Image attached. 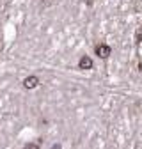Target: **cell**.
Returning a JSON list of instances; mask_svg holds the SVG:
<instances>
[{"label":"cell","instance_id":"1","mask_svg":"<svg viewBox=\"0 0 142 149\" xmlns=\"http://www.w3.org/2000/svg\"><path fill=\"white\" fill-rule=\"evenodd\" d=\"M94 51H96V55L99 57V59H108L110 57V53H112V48H110L108 45H98L96 48H94Z\"/></svg>","mask_w":142,"mask_h":149},{"label":"cell","instance_id":"2","mask_svg":"<svg viewBox=\"0 0 142 149\" xmlns=\"http://www.w3.org/2000/svg\"><path fill=\"white\" fill-rule=\"evenodd\" d=\"M37 85H39V78L36 77V74H30V77H27L23 80V87L25 89H34V87H37Z\"/></svg>","mask_w":142,"mask_h":149},{"label":"cell","instance_id":"3","mask_svg":"<svg viewBox=\"0 0 142 149\" xmlns=\"http://www.w3.org/2000/svg\"><path fill=\"white\" fill-rule=\"evenodd\" d=\"M78 68L80 69H91V68H93V59L84 55L82 59H80V62H78Z\"/></svg>","mask_w":142,"mask_h":149},{"label":"cell","instance_id":"4","mask_svg":"<svg viewBox=\"0 0 142 149\" xmlns=\"http://www.w3.org/2000/svg\"><path fill=\"white\" fill-rule=\"evenodd\" d=\"M135 41H137V43H140V41H142V27H140V28L137 30V36H135Z\"/></svg>","mask_w":142,"mask_h":149},{"label":"cell","instance_id":"5","mask_svg":"<svg viewBox=\"0 0 142 149\" xmlns=\"http://www.w3.org/2000/svg\"><path fill=\"white\" fill-rule=\"evenodd\" d=\"M23 149H39V146H37V144H27Z\"/></svg>","mask_w":142,"mask_h":149},{"label":"cell","instance_id":"6","mask_svg":"<svg viewBox=\"0 0 142 149\" xmlns=\"http://www.w3.org/2000/svg\"><path fill=\"white\" fill-rule=\"evenodd\" d=\"M139 69H140V71H142V60H140V62H139Z\"/></svg>","mask_w":142,"mask_h":149}]
</instances>
